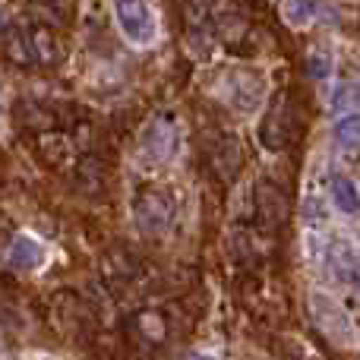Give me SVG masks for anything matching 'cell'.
Returning <instances> with one entry per match:
<instances>
[{
    "mask_svg": "<svg viewBox=\"0 0 360 360\" xmlns=\"http://www.w3.org/2000/svg\"><path fill=\"white\" fill-rule=\"evenodd\" d=\"M114 4V19H117L120 32L130 44H152L158 38V19L149 0H111Z\"/></svg>",
    "mask_w": 360,
    "mask_h": 360,
    "instance_id": "6da1fadb",
    "label": "cell"
},
{
    "mask_svg": "<svg viewBox=\"0 0 360 360\" xmlns=\"http://www.w3.org/2000/svg\"><path fill=\"white\" fill-rule=\"evenodd\" d=\"M184 360H215V357H209V354H199V351H196V354H186Z\"/></svg>",
    "mask_w": 360,
    "mask_h": 360,
    "instance_id": "52a82bcc",
    "label": "cell"
},
{
    "mask_svg": "<svg viewBox=\"0 0 360 360\" xmlns=\"http://www.w3.org/2000/svg\"><path fill=\"white\" fill-rule=\"evenodd\" d=\"M329 73H332L329 54H313L310 57V76L313 79H329Z\"/></svg>",
    "mask_w": 360,
    "mask_h": 360,
    "instance_id": "8992f818",
    "label": "cell"
},
{
    "mask_svg": "<svg viewBox=\"0 0 360 360\" xmlns=\"http://www.w3.org/2000/svg\"><path fill=\"white\" fill-rule=\"evenodd\" d=\"M6 259H10L13 269H35L44 259V247L38 240H32L29 234H19V237H13Z\"/></svg>",
    "mask_w": 360,
    "mask_h": 360,
    "instance_id": "7a4b0ae2",
    "label": "cell"
},
{
    "mask_svg": "<svg viewBox=\"0 0 360 360\" xmlns=\"http://www.w3.org/2000/svg\"><path fill=\"white\" fill-rule=\"evenodd\" d=\"M332 202L338 205V212H345V215H357L360 212V190L357 184L351 177L338 174L332 180Z\"/></svg>",
    "mask_w": 360,
    "mask_h": 360,
    "instance_id": "3957f363",
    "label": "cell"
},
{
    "mask_svg": "<svg viewBox=\"0 0 360 360\" xmlns=\"http://www.w3.org/2000/svg\"><path fill=\"white\" fill-rule=\"evenodd\" d=\"M285 16H288V22L300 29V25H307L316 16V4H313V0H291V4L285 6Z\"/></svg>",
    "mask_w": 360,
    "mask_h": 360,
    "instance_id": "5b68a950",
    "label": "cell"
},
{
    "mask_svg": "<svg viewBox=\"0 0 360 360\" xmlns=\"http://www.w3.org/2000/svg\"><path fill=\"white\" fill-rule=\"evenodd\" d=\"M332 139L338 149H360V111L342 114L332 124Z\"/></svg>",
    "mask_w": 360,
    "mask_h": 360,
    "instance_id": "277c9868",
    "label": "cell"
}]
</instances>
